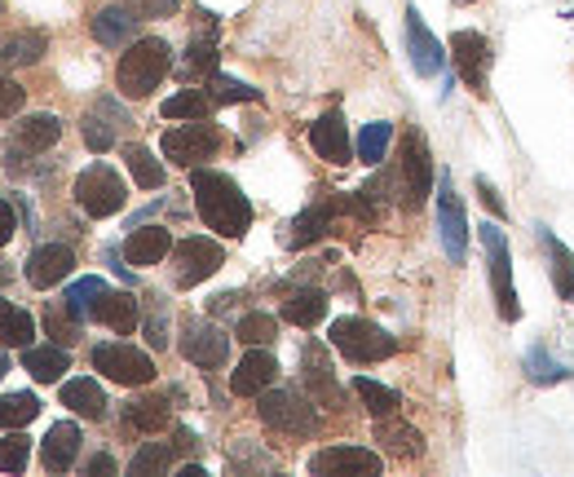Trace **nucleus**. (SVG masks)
Listing matches in <instances>:
<instances>
[{"label": "nucleus", "instance_id": "obj_31", "mask_svg": "<svg viewBox=\"0 0 574 477\" xmlns=\"http://www.w3.org/2000/svg\"><path fill=\"white\" fill-rule=\"evenodd\" d=\"M49 53V36L45 31H18L9 40H0V67H31Z\"/></svg>", "mask_w": 574, "mask_h": 477}, {"label": "nucleus", "instance_id": "obj_26", "mask_svg": "<svg viewBox=\"0 0 574 477\" xmlns=\"http://www.w3.org/2000/svg\"><path fill=\"white\" fill-rule=\"evenodd\" d=\"M58 137H62V119L49 116V111L27 116L22 124H18V133H13V142H18V150H22V155H45Z\"/></svg>", "mask_w": 574, "mask_h": 477}, {"label": "nucleus", "instance_id": "obj_38", "mask_svg": "<svg viewBox=\"0 0 574 477\" xmlns=\"http://www.w3.org/2000/svg\"><path fill=\"white\" fill-rule=\"evenodd\" d=\"M389 142H393V124H389V119L367 124V128L358 133V159H362V164H380L385 150H389Z\"/></svg>", "mask_w": 574, "mask_h": 477}, {"label": "nucleus", "instance_id": "obj_29", "mask_svg": "<svg viewBox=\"0 0 574 477\" xmlns=\"http://www.w3.org/2000/svg\"><path fill=\"white\" fill-rule=\"evenodd\" d=\"M94 319H98V323H107V328H111V332H119V337L137 332V323H142L133 292H111V288H107V296L98 301V314H94Z\"/></svg>", "mask_w": 574, "mask_h": 477}, {"label": "nucleus", "instance_id": "obj_28", "mask_svg": "<svg viewBox=\"0 0 574 477\" xmlns=\"http://www.w3.org/2000/svg\"><path fill=\"white\" fill-rule=\"evenodd\" d=\"M168 420H173V407H168V398L164 393H150V398H137V402H128V411H124V425L128 429H137V434H164L168 429Z\"/></svg>", "mask_w": 574, "mask_h": 477}, {"label": "nucleus", "instance_id": "obj_6", "mask_svg": "<svg viewBox=\"0 0 574 477\" xmlns=\"http://www.w3.org/2000/svg\"><path fill=\"white\" fill-rule=\"evenodd\" d=\"M256 416H261V425H270L279 434H296V438L314 434V411L296 389H265Z\"/></svg>", "mask_w": 574, "mask_h": 477}, {"label": "nucleus", "instance_id": "obj_17", "mask_svg": "<svg viewBox=\"0 0 574 477\" xmlns=\"http://www.w3.org/2000/svg\"><path fill=\"white\" fill-rule=\"evenodd\" d=\"M71 265H76V252L67 243H40L27 256V283L40 288V292H49V288H58L71 274Z\"/></svg>", "mask_w": 574, "mask_h": 477}, {"label": "nucleus", "instance_id": "obj_7", "mask_svg": "<svg viewBox=\"0 0 574 477\" xmlns=\"http://www.w3.org/2000/svg\"><path fill=\"white\" fill-rule=\"evenodd\" d=\"M217 150H222V133H217L213 124H204V119L164 133V159H173V164H182V168H200V164L213 159Z\"/></svg>", "mask_w": 574, "mask_h": 477}, {"label": "nucleus", "instance_id": "obj_39", "mask_svg": "<svg viewBox=\"0 0 574 477\" xmlns=\"http://www.w3.org/2000/svg\"><path fill=\"white\" fill-rule=\"evenodd\" d=\"M353 393L362 398V407H367L371 416H393V411L402 407V398H398L393 389H385V384H376V380H367V376L353 380Z\"/></svg>", "mask_w": 574, "mask_h": 477}, {"label": "nucleus", "instance_id": "obj_54", "mask_svg": "<svg viewBox=\"0 0 574 477\" xmlns=\"http://www.w3.org/2000/svg\"><path fill=\"white\" fill-rule=\"evenodd\" d=\"M4 371H9V354L0 350V380H4Z\"/></svg>", "mask_w": 574, "mask_h": 477}, {"label": "nucleus", "instance_id": "obj_55", "mask_svg": "<svg viewBox=\"0 0 574 477\" xmlns=\"http://www.w3.org/2000/svg\"><path fill=\"white\" fill-rule=\"evenodd\" d=\"M459 4H473V0H459Z\"/></svg>", "mask_w": 574, "mask_h": 477}, {"label": "nucleus", "instance_id": "obj_44", "mask_svg": "<svg viewBox=\"0 0 574 477\" xmlns=\"http://www.w3.org/2000/svg\"><path fill=\"white\" fill-rule=\"evenodd\" d=\"M27 460H31V438L18 434V429H9L0 438V474H22Z\"/></svg>", "mask_w": 574, "mask_h": 477}, {"label": "nucleus", "instance_id": "obj_33", "mask_svg": "<svg viewBox=\"0 0 574 477\" xmlns=\"http://www.w3.org/2000/svg\"><path fill=\"white\" fill-rule=\"evenodd\" d=\"M107 296V283L98 279V274H89V279H76L67 292H62V305L80 319V323H89L94 314H98V301Z\"/></svg>", "mask_w": 574, "mask_h": 477}, {"label": "nucleus", "instance_id": "obj_11", "mask_svg": "<svg viewBox=\"0 0 574 477\" xmlns=\"http://www.w3.org/2000/svg\"><path fill=\"white\" fill-rule=\"evenodd\" d=\"M451 58H456L464 85L477 98H486L490 94V40L481 31H456L451 36Z\"/></svg>", "mask_w": 574, "mask_h": 477}, {"label": "nucleus", "instance_id": "obj_45", "mask_svg": "<svg viewBox=\"0 0 574 477\" xmlns=\"http://www.w3.org/2000/svg\"><path fill=\"white\" fill-rule=\"evenodd\" d=\"M526 376H531L535 384H562V380H571V371H566L557 358L544 354V350H531V354H526Z\"/></svg>", "mask_w": 574, "mask_h": 477}, {"label": "nucleus", "instance_id": "obj_50", "mask_svg": "<svg viewBox=\"0 0 574 477\" xmlns=\"http://www.w3.org/2000/svg\"><path fill=\"white\" fill-rule=\"evenodd\" d=\"M473 186H477V195H481V204H486V208H490L495 217H508V208H504V199L495 195V186H490V182H486L481 173H477V182H473Z\"/></svg>", "mask_w": 574, "mask_h": 477}, {"label": "nucleus", "instance_id": "obj_37", "mask_svg": "<svg viewBox=\"0 0 574 477\" xmlns=\"http://www.w3.org/2000/svg\"><path fill=\"white\" fill-rule=\"evenodd\" d=\"M40 416V402H36V393H4L0 398V429H22V425H31Z\"/></svg>", "mask_w": 574, "mask_h": 477}, {"label": "nucleus", "instance_id": "obj_36", "mask_svg": "<svg viewBox=\"0 0 574 477\" xmlns=\"http://www.w3.org/2000/svg\"><path fill=\"white\" fill-rule=\"evenodd\" d=\"M328 231H332V208H328V204H314V208H305V213L292 222V247H305V243L323 238Z\"/></svg>", "mask_w": 574, "mask_h": 477}, {"label": "nucleus", "instance_id": "obj_49", "mask_svg": "<svg viewBox=\"0 0 574 477\" xmlns=\"http://www.w3.org/2000/svg\"><path fill=\"white\" fill-rule=\"evenodd\" d=\"M146 341L155 345V350H164L168 345V310H164V301L155 296V314L146 319Z\"/></svg>", "mask_w": 574, "mask_h": 477}, {"label": "nucleus", "instance_id": "obj_14", "mask_svg": "<svg viewBox=\"0 0 574 477\" xmlns=\"http://www.w3.org/2000/svg\"><path fill=\"white\" fill-rule=\"evenodd\" d=\"M274 380H279L274 354H270L265 345H252V350L243 354V362L234 367V376H230V393H239V398H261Z\"/></svg>", "mask_w": 574, "mask_h": 477}, {"label": "nucleus", "instance_id": "obj_20", "mask_svg": "<svg viewBox=\"0 0 574 477\" xmlns=\"http://www.w3.org/2000/svg\"><path fill=\"white\" fill-rule=\"evenodd\" d=\"M137 13L128 9V4H107V9H98L94 13V40L98 45H107V49H128L133 45V36H137Z\"/></svg>", "mask_w": 574, "mask_h": 477}, {"label": "nucleus", "instance_id": "obj_3", "mask_svg": "<svg viewBox=\"0 0 574 477\" xmlns=\"http://www.w3.org/2000/svg\"><path fill=\"white\" fill-rule=\"evenodd\" d=\"M328 337L349 362H380V358L398 354V341L385 328H376L371 319H337Z\"/></svg>", "mask_w": 574, "mask_h": 477}, {"label": "nucleus", "instance_id": "obj_46", "mask_svg": "<svg viewBox=\"0 0 574 477\" xmlns=\"http://www.w3.org/2000/svg\"><path fill=\"white\" fill-rule=\"evenodd\" d=\"M186 76H217V45H213V36L208 40H195L191 49H186Z\"/></svg>", "mask_w": 574, "mask_h": 477}, {"label": "nucleus", "instance_id": "obj_16", "mask_svg": "<svg viewBox=\"0 0 574 477\" xmlns=\"http://www.w3.org/2000/svg\"><path fill=\"white\" fill-rule=\"evenodd\" d=\"M301 376H305V398H314L319 407H341V389H337V376H332V358L319 341L305 345L301 354Z\"/></svg>", "mask_w": 574, "mask_h": 477}, {"label": "nucleus", "instance_id": "obj_25", "mask_svg": "<svg viewBox=\"0 0 574 477\" xmlns=\"http://www.w3.org/2000/svg\"><path fill=\"white\" fill-rule=\"evenodd\" d=\"M22 371H31V380H40V384H53L71 371V354H67V345H27Z\"/></svg>", "mask_w": 574, "mask_h": 477}, {"label": "nucleus", "instance_id": "obj_51", "mask_svg": "<svg viewBox=\"0 0 574 477\" xmlns=\"http://www.w3.org/2000/svg\"><path fill=\"white\" fill-rule=\"evenodd\" d=\"M128 9H133L137 18H155V13H173L177 0H128Z\"/></svg>", "mask_w": 574, "mask_h": 477}, {"label": "nucleus", "instance_id": "obj_4", "mask_svg": "<svg viewBox=\"0 0 574 477\" xmlns=\"http://www.w3.org/2000/svg\"><path fill=\"white\" fill-rule=\"evenodd\" d=\"M124 199H128V186H124V177L115 173L111 164H89L80 177H76V204L89 213V217H115L119 208H124Z\"/></svg>", "mask_w": 574, "mask_h": 477}, {"label": "nucleus", "instance_id": "obj_35", "mask_svg": "<svg viewBox=\"0 0 574 477\" xmlns=\"http://www.w3.org/2000/svg\"><path fill=\"white\" fill-rule=\"evenodd\" d=\"M124 164H128V173H133V182L142 191H159L164 186V164L146 146H124Z\"/></svg>", "mask_w": 574, "mask_h": 477}, {"label": "nucleus", "instance_id": "obj_12", "mask_svg": "<svg viewBox=\"0 0 574 477\" xmlns=\"http://www.w3.org/2000/svg\"><path fill=\"white\" fill-rule=\"evenodd\" d=\"M434 191V159H429V146L420 133H407L402 142V195H407V208H420Z\"/></svg>", "mask_w": 574, "mask_h": 477}, {"label": "nucleus", "instance_id": "obj_34", "mask_svg": "<svg viewBox=\"0 0 574 477\" xmlns=\"http://www.w3.org/2000/svg\"><path fill=\"white\" fill-rule=\"evenodd\" d=\"M31 337H36L31 314L18 310V305H9V301L0 296V345H4V350H27Z\"/></svg>", "mask_w": 574, "mask_h": 477}, {"label": "nucleus", "instance_id": "obj_53", "mask_svg": "<svg viewBox=\"0 0 574 477\" xmlns=\"http://www.w3.org/2000/svg\"><path fill=\"white\" fill-rule=\"evenodd\" d=\"M85 474H89V477H94V474H103V477L115 474V460H111V456H94V460L85 465Z\"/></svg>", "mask_w": 574, "mask_h": 477}, {"label": "nucleus", "instance_id": "obj_13", "mask_svg": "<svg viewBox=\"0 0 574 477\" xmlns=\"http://www.w3.org/2000/svg\"><path fill=\"white\" fill-rule=\"evenodd\" d=\"M438 231H442L447 256L459 265L468 256V222H464V204H459L451 177H442V186H438Z\"/></svg>", "mask_w": 574, "mask_h": 477}, {"label": "nucleus", "instance_id": "obj_2", "mask_svg": "<svg viewBox=\"0 0 574 477\" xmlns=\"http://www.w3.org/2000/svg\"><path fill=\"white\" fill-rule=\"evenodd\" d=\"M173 67V49L168 40L159 36H146V40H133L124 53H119V67H115V85L124 98H150L155 85L168 76Z\"/></svg>", "mask_w": 574, "mask_h": 477}, {"label": "nucleus", "instance_id": "obj_30", "mask_svg": "<svg viewBox=\"0 0 574 477\" xmlns=\"http://www.w3.org/2000/svg\"><path fill=\"white\" fill-rule=\"evenodd\" d=\"M283 319L296 323V328H319L328 319V296L319 288H296L288 301H283Z\"/></svg>", "mask_w": 574, "mask_h": 477}, {"label": "nucleus", "instance_id": "obj_15", "mask_svg": "<svg viewBox=\"0 0 574 477\" xmlns=\"http://www.w3.org/2000/svg\"><path fill=\"white\" fill-rule=\"evenodd\" d=\"M407 53H411L416 76H438L442 62H447V49H442L438 36L425 27V18H420L416 4H407Z\"/></svg>", "mask_w": 574, "mask_h": 477}, {"label": "nucleus", "instance_id": "obj_56", "mask_svg": "<svg viewBox=\"0 0 574 477\" xmlns=\"http://www.w3.org/2000/svg\"><path fill=\"white\" fill-rule=\"evenodd\" d=\"M0 9H4V4H0Z\"/></svg>", "mask_w": 574, "mask_h": 477}, {"label": "nucleus", "instance_id": "obj_5", "mask_svg": "<svg viewBox=\"0 0 574 477\" xmlns=\"http://www.w3.org/2000/svg\"><path fill=\"white\" fill-rule=\"evenodd\" d=\"M222 265H226V247L217 238L191 235L173 247V279H177V288H200Z\"/></svg>", "mask_w": 574, "mask_h": 477}, {"label": "nucleus", "instance_id": "obj_48", "mask_svg": "<svg viewBox=\"0 0 574 477\" xmlns=\"http://www.w3.org/2000/svg\"><path fill=\"white\" fill-rule=\"evenodd\" d=\"M22 103H27V89H22L18 80L0 76V119H13L22 111Z\"/></svg>", "mask_w": 574, "mask_h": 477}, {"label": "nucleus", "instance_id": "obj_23", "mask_svg": "<svg viewBox=\"0 0 574 477\" xmlns=\"http://www.w3.org/2000/svg\"><path fill=\"white\" fill-rule=\"evenodd\" d=\"M376 442H385V451H389V456H398V460H416V456H425V438H420V429H411L407 420H393V416H376Z\"/></svg>", "mask_w": 574, "mask_h": 477}, {"label": "nucleus", "instance_id": "obj_24", "mask_svg": "<svg viewBox=\"0 0 574 477\" xmlns=\"http://www.w3.org/2000/svg\"><path fill=\"white\" fill-rule=\"evenodd\" d=\"M173 252V235L164 226H142L124 238V261L128 265H159Z\"/></svg>", "mask_w": 574, "mask_h": 477}, {"label": "nucleus", "instance_id": "obj_41", "mask_svg": "<svg viewBox=\"0 0 574 477\" xmlns=\"http://www.w3.org/2000/svg\"><path fill=\"white\" fill-rule=\"evenodd\" d=\"M159 111H164V119H208L213 98H208V94H200V89H186V94L168 98Z\"/></svg>", "mask_w": 574, "mask_h": 477}, {"label": "nucleus", "instance_id": "obj_1", "mask_svg": "<svg viewBox=\"0 0 574 477\" xmlns=\"http://www.w3.org/2000/svg\"><path fill=\"white\" fill-rule=\"evenodd\" d=\"M191 195H195V208L204 217L208 231H217L222 238H243L252 226V204L247 195L239 191V182L226 173H213V168H191Z\"/></svg>", "mask_w": 574, "mask_h": 477}, {"label": "nucleus", "instance_id": "obj_32", "mask_svg": "<svg viewBox=\"0 0 574 477\" xmlns=\"http://www.w3.org/2000/svg\"><path fill=\"white\" fill-rule=\"evenodd\" d=\"M535 231H539V243H544V252H548V261H553V283H557V292H562V301H574V256H571V247L553 235L548 226H535Z\"/></svg>", "mask_w": 574, "mask_h": 477}, {"label": "nucleus", "instance_id": "obj_52", "mask_svg": "<svg viewBox=\"0 0 574 477\" xmlns=\"http://www.w3.org/2000/svg\"><path fill=\"white\" fill-rule=\"evenodd\" d=\"M13 231H18V217H13V204L9 199H0V247L13 238Z\"/></svg>", "mask_w": 574, "mask_h": 477}, {"label": "nucleus", "instance_id": "obj_40", "mask_svg": "<svg viewBox=\"0 0 574 477\" xmlns=\"http://www.w3.org/2000/svg\"><path fill=\"white\" fill-rule=\"evenodd\" d=\"M234 337L243 341V345H274V337H279V319L274 314H243L239 319V328H234Z\"/></svg>", "mask_w": 574, "mask_h": 477}, {"label": "nucleus", "instance_id": "obj_42", "mask_svg": "<svg viewBox=\"0 0 574 477\" xmlns=\"http://www.w3.org/2000/svg\"><path fill=\"white\" fill-rule=\"evenodd\" d=\"M45 332L53 337V345H76L80 341V319L67 305H45Z\"/></svg>", "mask_w": 574, "mask_h": 477}, {"label": "nucleus", "instance_id": "obj_47", "mask_svg": "<svg viewBox=\"0 0 574 477\" xmlns=\"http://www.w3.org/2000/svg\"><path fill=\"white\" fill-rule=\"evenodd\" d=\"M208 85H213V103H261V89H252V85H243V80H230L222 71H217Z\"/></svg>", "mask_w": 574, "mask_h": 477}, {"label": "nucleus", "instance_id": "obj_19", "mask_svg": "<svg viewBox=\"0 0 574 477\" xmlns=\"http://www.w3.org/2000/svg\"><path fill=\"white\" fill-rule=\"evenodd\" d=\"M310 146L328 164H349L353 159V142H349V128H344L341 111H328V116H319L310 124Z\"/></svg>", "mask_w": 574, "mask_h": 477}, {"label": "nucleus", "instance_id": "obj_10", "mask_svg": "<svg viewBox=\"0 0 574 477\" xmlns=\"http://www.w3.org/2000/svg\"><path fill=\"white\" fill-rule=\"evenodd\" d=\"M94 367L115 380V384H150L155 380V362L150 354L133 350V345H119V341H107V345H94Z\"/></svg>", "mask_w": 574, "mask_h": 477}, {"label": "nucleus", "instance_id": "obj_43", "mask_svg": "<svg viewBox=\"0 0 574 477\" xmlns=\"http://www.w3.org/2000/svg\"><path fill=\"white\" fill-rule=\"evenodd\" d=\"M173 465V447L168 442H146L133 460H128V474L133 477H150V474H164Z\"/></svg>", "mask_w": 574, "mask_h": 477}, {"label": "nucleus", "instance_id": "obj_18", "mask_svg": "<svg viewBox=\"0 0 574 477\" xmlns=\"http://www.w3.org/2000/svg\"><path fill=\"white\" fill-rule=\"evenodd\" d=\"M310 469L319 477H371L380 474V456L367 451V447H328L310 460Z\"/></svg>", "mask_w": 574, "mask_h": 477}, {"label": "nucleus", "instance_id": "obj_9", "mask_svg": "<svg viewBox=\"0 0 574 477\" xmlns=\"http://www.w3.org/2000/svg\"><path fill=\"white\" fill-rule=\"evenodd\" d=\"M481 243L490 252V288H495V305H499V319L504 323H517L522 319V305H517V292H513V261H508V238L499 226H481Z\"/></svg>", "mask_w": 574, "mask_h": 477}, {"label": "nucleus", "instance_id": "obj_21", "mask_svg": "<svg viewBox=\"0 0 574 477\" xmlns=\"http://www.w3.org/2000/svg\"><path fill=\"white\" fill-rule=\"evenodd\" d=\"M76 456H80V429H76L71 420L49 425V434H45V442H40L45 469H49V474H67V469L76 465Z\"/></svg>", "mask_w": 574, "mask_h": 477}, {"label": "nucleus", "instance_id": "obj_22", "mask_svg": "<svg viewBox=\"0 0 574 477\" xmlns=\"http://www.w3.org/2000/svg\"><path fill=\"white\" fill-rule=\"evenodd\" d=\"M115 124H128V116H124V107L115 103V98H98V107L85 116V124H80V133H85V146L89 150H111L115 146Z\"/></svg>", "mask_w": 574, "mask_h": 477}, {"label": "nucleus", "instance_id": "obj_27", "mask_svg": "<svg viewBox=\"0 0 574 477\" xmlns=\"http://www.w3.org/2000/svg\"><path fill=\"white\" fill-rule=\"evenodd\" d=\"M62 407H71V411L85 416V420H103V416H107V393H103L98 380L76 376V380L62 384Z\"/></svg>", "mask_w": 574, "mask_h": 477}, {"label": "nucleus", "instance_id": "obj_8", "mask_svg": "<svg viewBox=\"0 0 574 477\" xmlns=\"http://www.w3.org/2000/svg\"><path fill=\"white\" fill-rule=\"evenodd\" d=\"M182 354H186V362H195L204 371H217V367H226L230 358V337L217 323L191 314V319H182Z\"/></svg>", "mask_w": 574, "mask_h": 477}]
</instances>
